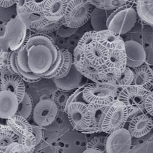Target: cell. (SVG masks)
<instances>
[{"instance_id":"obj_1","label":"cell","mask_w":153,"mask_h":153,"mask_svg":"<svg viewBox=\"0 0 153 153\" xmlns=\"http://www.w3.org/2000/svg\"><path fill=\"white\" fill-rule=\"evenodd\" d=\"M25 42L30 70L42 76L53 66L58 57L59 48L52 38L44 34L29 36Z\"/></svg>"},{"instance_id":"obj_2","label":"cell","mask_w":153,"mask_h":153,"mask_svg":"<svg viewBox=\"0 0 153 153\" xmlns=\"http://www.w3.org/2000/svg\"><path fill=\"white\" fill-rule=\"evenodd\" d=\"M137 14L132 6L126 4L113 10L107 21V30L120 36L126 34L135 27Z\"/></svg>"},{"instance_id":"obj_3","label":"cell","mask_w":153,"mask_h":153,"mask_svg":"<svg viewBox=\"0 0 153 153\" xmlns=\"http://www.w3.org/2000/svg\"><path fill=\"white\" fill-rule=\"evenodd\" d=\"M93 6L87 0H68L62 25L71 28H79L90 19Z\"/></svg>"},{"instance_id":"obj_4","label":"cell","mask_w":153,"mask_h":153,"mask_svg":"<svg viewBox=\"0 0 153 153\" xmlns=\"http://www.w3.org/2000/svg\"><path fill=\"white\" fill-rule=\"evenodd\" d=\"M27 30V26L17 15L7 22L4 36L0 37V42L6 52L20 48L26 39Z\"/></svg>"},{"instance_id":"obj_5","label":"cell","mask_w":153,"mask_h":153,"mask_svg":"<svg viewBox=\"0 0 153 153\" xmlns=\"http://www.w3.org/2000/svg\"><path fill=\"white\" fill-rule=\"evenodd\" d=\"M117 88L112 85L98 83L87 84L83 91V99L86 104L110 105L117 99Z\"/></svg>"},{"instance_id":"obj_6","label":"cell","mask_w":153,"mask_h":153,"mask_svg":"<svg viewBox=\"0 0 153 153\" xmlns=\"http://www.w3.org/2000/svg\"><path fill=\"white\" fill-rule=\"evenodd\" d=\"M129 117L126 107L116 99L106 113L102 126V132L109 134L123 128Z\"/></svg>"},{"instance_id":"obj_7","label":"cell","mask_w":153,"mask_h":153,"mask_svg":"<svg viewBox=\"0 0 153 153\" xmlns=\"http://www.w3.org/2000/svg\"><path fill=\"white\" fill-rule=\"evenodd\" d=\"M71 125L79 132L88 129L90 126V112L88 104L83 102H75L65 109Z\"/></svg>"},{"instance_id":"obj_8","label":"cell","mask_w":153,"mask_h":153,"mask_svg":"<svg viewBox=\"0 0 153 153\" xmlns=\"http://www.w3.org/2000/svg\"><path fill=\"white\" fill-rule=\"evenodd\" d=\"M149 92L140 87L130 85L123 88L117 96V100L126 107L130 116L132 113L143 107L144 101Z\"/></svg>"},{"instance_id":"obj_9","label":"cell","mask_w":153,"mask_h":153,"mask_svg":"<svg viewBox=\"0 0 153 153\" xmlns=\"http://www.w3.org/2000/svg\"><path fill=\"white\" fill-rule=\"evenodd\" d=\"M59 108L52 99H45L38 102L33 111L36 125L42 127L52 124L56 119Z\"/></svg>"},{"instance_id":"obj_10","label":"cell","mask_w":153,"mask_h":153,"mask_svg":"<svg viewBox=\"0 0 153 153\" xmlns=\"http://www.w3.org/2000/svg\"><path fill=\"white\" fill-rule=\"evenodd\" d=\"M132 137L128 130L122 128L107 136L106 142V152L126 153L131 149Z\"/></svg>"},{"instance_id":"obj_11","label":"cell","mask_w":153,"mask_h":153,"mask_svg":"<svg viewBox=\"0 0 153 153\" xmlns=\"http://www.w3.org/2000/svg\"><path fill=\"white\" fill-rule=\"evenodd\" d=\"M108 50L100 44L93 41L89 44L82 53L90 65L97 71L104 69Z\"/></svg>"},{"instance_id":"obj_12","label":"cell","mask_w":153,"mask_h":153,"mask_svg":"<svg viewBox=\"0 0 153 153\" xmlns=\"http://www.w3.org/2000/svg\"><path fill=\"white\" fill-rule=\"evenodd\" d=\"M124 50L126 55V66L134 69L145 62L146 51L139 42L133 40L124 41Z\"/></svg>"},{"instance_id":"obj_13","label":"cell","mask_w":153,"mask_h":153,"mask_svg":"<svg viewBox=\"0 0 153 153\" xmlns=\"http://www.w3.org/2000/svg\"><path fill=\"white\" fill-rule=\"evenodd\" d=\"M9 91L15 94L19 103L26 93V88L21 77L14 73H10L3 75L0 77V91Z\"/></svg>"},{"instance_id":"obj_14","label":"cell","mask_w":153,"mask_h":153,"mask_svg":"<svg viewBox=\"0 0 153 153\" xmlns=\"http://www.w3.org/2000/svg\"><path fill=\"white\" fill-rule=\"evenodd\" d=\"M152 127V117L149 114L142 113L136 116L131 121L127 130L132 137L140 138L148 134Z\"/></svg>"},{"instance_id":"obj_15","label":"cell","mask_w":153,"mask_h":153,"mask_svg":"<svg viewBox=\"0 0 153 153\" xmlns=\"http://www.w3.org/2000/svg\"><path fill=\"white\" fill-rule=\"evenodd\" d=\"M88 105L90 112V126L88 129L82 132L86 134L102 132V126L110 105L93 104H88Z\"/></svg>"},{"instance_id":"obj_16","label":"cell","mask_w":153,"mask_h":153,"mask_svg":"<svg viewBox=\"0 0 153 153\" xmlns=\"http://www.w3.org/2000/svg\"><path fill=\"white\" fill-rule=\"evenodd\" d=\"M73 64L76 68L83 76L95 83H99L98 71L93 68L80 52L76 47L74 50Z\"/></svg>"},{"instance_id":"obj_17","label":"cell","mask_w":153,"mask_h":153,"mask_svg":"<svg viewBox=\"0 0 153 153\" xmlns=\"http://www.w3.org/2000/svg\"><path fill=\"white\" fill-rule=\"evenodd\" d=\"M17 16L26 25L28 30H31L42 28L52 22L48 21L42 13H34L21 6L18 7Z\"/></svg>"},{"instance_id":"obj_18","label":"cell","mask_w":153,"mask_h":153,"mask_svg":"<svg viewBox=\"0 0 153 153\" xmlns=\"http://www.w3.org/2000/svg\"><path fill=\"white\" fill-rule=\"evenodd\" d=\"M67 4L68 0H47L42 13L50 22L60 21L65 15Z\"/></svg>"},{"instance_id":"obj_19","label":"cell","mask_w":153,"mask_h":153,"mask_svg":"<svg viewBox=\"0 0 153 153\" xmlns=\"http://www.w3.org/2000/svg\"><path fill=\"white\" fill-rule=\"evenodd\" d=\"M19 100L15 94L9 91H0V118L9 119L16 114Z\"/></svg>"},{"instance_id":"obj_20","label":"cell","mask_w":153,"mask_h":153,"mask_svg":"<svg viewBox=\"0 0 153 153\" xmlns=\"http://www.w3.org/2000/svg\"><path fill=\"white\" fill-rule=\"evenodd\" d=\"M83 76L76 69L74 64L68 74L61 79H53L59 90L71 91L79 88L83 80Z\"/></svg>"},{"instance_id":"obj_21","label":"cell","mask_w":153,"mask_h":153,"mask_svg":"<svg viewBox=\"0 0 153 153\" xmlns=\"http://www.w3.org/2000/svg\"><path fill=\"white\" fill-rule=\"evenodd\" d=\"M134 79L131 85H134L150 91L152 88V71L144 64L136 68L132 69Z\"/></svg>"},{"instance_id":"obj_22","label":"cell","mask_w":153,"mask_h":153,"mask_svg":"<svg viewBox=\"0 0 153 153\" xmlns=\"http://www.w3.org/2000/svg\"><path fill=\"white\" fill-rule=\"evenodd\" d=\"M95 41L108 50L124 48V41L121 36L109 30L96 32Z\"/></svg>"},{"instance_id":"obj_23","label":"cell","mask_w":153,"mask_h":153,"mask_svg":"<svg viewBox=\"0 0 153 153\" xmlns=\"http://www.w3.org/2000/svg\"><path fill=\"white\" fill-rule=\"evenodd\" d=\"M105 67L123 71L126 67V55L124 48L108 50Z\"/></svg>"},{"instance_id":"obj_24","label":"cell","mask_w":153,"mask_h":153,"mask_svg":"<svg viewBox=\"0 0 153 153\" xmlns=\"http://www.w3.org/2000/svg\"><path fill=\"white\" fill-rule=\"evenodd\" d=\"M6 125L13 131L19 137L32 132V125L27 119L15 114L13 117L7 119Z\"/></svg>"},{"instance_id":"obj_25","label":"cell","mask_w":153,"mask_h":153,"mask_svg":"<svg viewBox=\"0 0 153 153\" xmlns=\"http://www.w3.org/2000/svg\"><path fill=\"white\" fill-rule=\"evenodd\" d=\"M112 11L93 7L90 19L93 31L98 32L107 30V21Z\"/></svg>"},{"instance_id":"obj_26","label":"cell","mask_w":153,"mask_h":153,"mask_svg":"<svg viewBox=\"0 0 153 153\" xmlns=\"http://www.w3.org/2000/svg\"><path fill=\"white\" fill-rule=\"evenodd\" d=\"M135 10L140 19L150 27H152L153 0H137Z\"/></svg>"},{"instance_id":"obj_27","label":"cell","mask_w":153,"mask_h":153,"mask_svg":"<svg viewBox=\"0 0 153 153\" xmlns=\"http://www.w3.org/2000/svg\"><path fill=\"white\" fill-rule=\"evenodd\" d=\"M19 137L7 125L0 124V153H5L7 148L12 143L19 142Z\"/></svg>"},{"instance_id":"obj_28","label":"cell","mask_w":153,"mask_h":153,"mask_svg":"<svg viewBox=\"0 0 153 153\" xmlns=\"http://www.w3.org/2000/svg\"><path fill=\"white\" fill-rule=\"evenodd\" d=\"M61 56L59 68L53 79H61L65 76L73 65V55L66 48H60Z\"/></svg>"},{"instance_id":"obj_29","label":"cell","mask_w":153,"mask_h":153,"mask_svg":"<svg viewBox=\"0 0 153 153\" xmlns=\"http://www.w3.org/2000/svg\"><path fill=\"white\" fill-rule=\"evenodd\" d=\"M93 7L113 10L121 6L129 4L132 0H87Z\"/></svg>"},{"instance_id":"obj_30","label":"cell","mask_w":153,"mask_h":153,"mask_svg":"<svg viewBox=\"0 0 153 153\" xmlns=\"http://www.w3.org/2000/svg\"><path fill=\"white\" fill-rule=\"evenodd\" d=\"M107 138V137L104 135L94 137L87 143L86 148L83 152H106Z\"/></svg>"},{"instance_id":"obj_31","label":"cell","mask_w":153,"mask_h":153,"mask_svg":"<svg viewBox=\"0 0 153 153\" xmlns=\"http://www.w3.org/2000/svg\"><path fill=\"white\" fill-rule=\"evenodd\" d=\"M121 71L118 69L105 67L102 71H98L100 82L105 85L114 86L120 77Z\"/></svg>"},{"instance_id":"obj_32","label":"cell","mask_w":153,"mask_h":153,"mask_svg":"<svg viewBox=\"0 0 153 153\" xmlns=\"http://www.w3.org/2000/svg\"><path fill=\"white\" fill-rule=\"evenodd\" d=\"M33 111V101L31 95L27 93L23 100L19 103L18 108L16 114L21 116L25 118L28 119Z\"/></svg>"},{"instance_id":"obj_33","label":"cell","mask_w":153,"mask_h":153,"mask_svg":"<svg viewBox=\"0 0 153 153\" xmlns=\"http://www.w3.org/2000/svg\"><path fill=\"white\" fill-rule=\"evenodd\" d=\"M134 79V73L132 69L126 66L121 71L120 76L114 86L124 88L132 85Z\"/></svg>"},{"instance_id":"obj_34","label":"cell","mask_w":153,"mask_h":153,"mask_svg":"<svg viewBox=\"0 0 153 153\" xmlns=\"http://www.w3.org/2000/svg\"><path fill=\"white\" fill-rule=\"evenodd\" d=\"M47 0H23V3L20 6L27 10L34 13H42Z\"/></svg>"},{"instance_id":"obj_35","label":"cell","mask_w":153,"mask_h":153,"mask_svg":"<svg viewBox=\"0 0 153 153\" xmlns=\"http://www.w3.org/2000/svg\"><path fill=\"white\" fill-rule=\"evenodd\" d=\"M19 142L23 146L27 153L33 152L36 145H37L35 136L32 132L20 137Z\"/></svg>"},{"instance_id":"obj_36","label":"cell","mask_w":153,"mask_h":153,"mask_svg":"<svg viewBox=\"0 0 153 153\" xmlns=\"http://www.w3.org/2000/svg\"><path fill=\"white\" fill-rule=\"evenodd\" d=\"M96 33V31L93 30L86 32L79 40L75 47L80 52H83L89 44L95 40Z\"/></svg>"},{"instance_id":"obj_37","label":"cell","mask_w":153,"mask_h":153,"mask_svg":"<svg viewBox=\"0 0 153 153\" xmlns=\"http://www.w3.org/2000/svg\"><path fill=\"white\" fill-rule=\"evenodd\" d=\"M69 92L70 91H65L59 90V91L55 93L52 100L55 102L59 109L65 110L66 102L71 94Z\"/></svg>"},{"instance_id":"obj_38","label":"cell","mask_w":153,"mask_h":153,"mask_svg":"<svg viewBox=\"0 0 153 153\" xmlns=\"http://www.w3.org/2000/svg\"><path fill=\"white\" fill-rule=\"evenodd\" d=\"M62 21L61 20L56 22H51L49 25H47V26H46L42 28L33 30L32 31H33L37 33L47 34L52 33L58 30L62 26Z\"/></svg>"},{"instance_id":"obj_39","label":"cell","mask_w":153,"mask_h":153,"mask_svg":"<svg viewBox=\"0 0 153 153\" xmlns=\"http://www.w3.org/2000/svg\"><path fill=\"white\" fill-rule=\"evenodd\" d=\"M87 85V84H86ZM86 85H82L80 86L79 88H76V90H75L74 92L72 93L69 97L68 99V100L66 102V106H65V109L68 107V106L71 104L72 102H80V97H83V91L85 87L86 86ZM64 110V111H65Z\"/></svg>"},{"instance_id":"obj_40","label":"cell","mask_w":153,"mask_h":153,"mask_svg":"<svg viewBox=\"0 0 153 153\" xmlns=\"http://www.w3.org/2000/svg\"><path fill=\"white\" fill-rule=\"evenodd\" d=\"M27 153L23 146L19 142L11 143L6 149L5 153Z\"/></svg>"},{"instance_id":"obj_41","label":"cell","mask_w":153,"mask_h":153,"mask_svg":"<svg viewBox=\"0 0 153 153\" xmlns=\"http://www.w3.org/2000/svg\"><path fill=\"white\" fill-rule=\"evenodd\" d=\"M152 99H153V94L151 92H149L147 95L145 100L144 101L143 107L145 108L146 111L149 115L152 117L153 115V106H152Z\"/></svg>"},{"instance_id":"obj_42","label":"cell","mask_w":153,"mask_h":153,"mask_svg":"<svg viewBox=\"0 0 153 153\" xmlns=\"http://www.w3.org/2000/svg\"><path fill=\"white\" fill-rule=\"evenodd\" d=\"M41 126H33L32 125V133L34 134V135L35 136V138L36 139V142H37V145L39 144L42 138V131Z\"/></svg>"},{"instance_id":"obj_43","label":"cell","mask_w":153,"mask_h":153,"mask_svg":"<svg viewBox=\"0 0 153 153\" xmlns=\"http://www.w3.org/2000/svg\"><path fill=\"white\" fill-rule=\"evenodd\" d=\"M17 1L18 0H0V6L7 8L16 4Z\"/></svg>"},{"instance_id":"obj_44","label":"cell","mask_w":153,"mask_h":153,"mask_svg":"<svg viewBox=\"0 0 153 153\" xmlns=\"http://www.w3.org/2000/svg\"><path fill=\"white\" fill-rule=\"evenodd\" d=\"M4 52H6V51H5V50H4L3 46L2 44H1V42H0V58H1V57L2 55H3V53Z\"/></svg>"}]
</instances>
